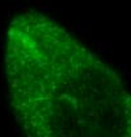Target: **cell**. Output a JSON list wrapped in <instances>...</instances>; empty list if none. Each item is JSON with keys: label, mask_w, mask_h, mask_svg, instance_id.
I'll return each instance as SVG.
<instances>
[{"label": "cell", "mask_w": 131, "mask_h": 137, "mask_svg": "<svg viewBox=\"0 0 131 137\" xmlns=\"http://www.w3.org/2000/svg\"><path fill=\"white\" fill-rule=\"evenodd\" d=\"M4 75L30 137H131V92L122 77L42 12L11 20Z\"/></svg>", "instance_id": "obj_1"}]
</instances>
